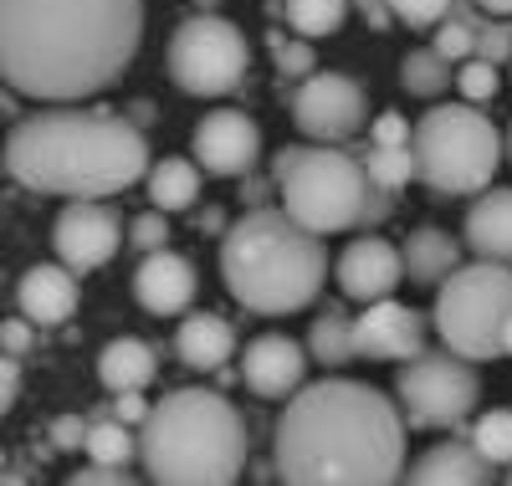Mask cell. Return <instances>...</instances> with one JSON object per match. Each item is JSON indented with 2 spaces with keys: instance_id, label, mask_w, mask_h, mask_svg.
<instances>
[{
  "instance_id": "obj_6",
  "label": "cell",
  "mask_w": 512,
  "mask_h": 486,
  "mask_svg": "<svg viewBox=\"0 0 512 486\" xmlns=\"http://www.w3.org/2000/svg\"><path fill=\"white\" fill-rule=\"evenodd\" d=\"M272 180L282 195V210L313 236H333V231H354L359 210L369 195V174L354 154H344V144H292L277 154Z\"/></svg>"
},
{
  "instance_id": "obj_2",
  "label": "cell",
  "mask_w": 512,
  "mask_h": 486,
  "mask_svg": "<svg viewBox=\"0 0 512 486\" xmlns=\"http://www.w3.org/2000/svg\"><path fill=\"white\" fill-rule=\"evenodd\" d=\"M277 476L292 486H384L405 476V415L359 379L297 384L272 430Z\"/></svg>"
},
{
  "instance_id": "obj_14",
  "label": "cell",
  "mask_w": 512,
  "mask_h": 486,
  "mask_svg": "<svg viewBox=\"0 0 512 486\" xmlns=\"http://www.w3.org/2000/svg\"><path fill=\"white\" fill-rule=\"evenodd\" d=\"M354 348L359 359H415V353L425 348V318L415 313V307L395 302V297H374L364 302V313L354 318Z\"/></svg>"
},
{
  "instance_id": "obj_44",
  "label": "cell",
  "mask_w": 512,
  "mask_h": 486,
  "mask_svg": "<svg viewBox=\"0 0 512 486\" xmlns=\"http://www.w3.org/2000/svg\"><path fill=\"white\" fill-rule=\"evenodd\" d=\"M446 16H451V21H461V26H472V31L487 21V11L477 6V0H451V11H446Z\"/></svg>"
},
{
  "instance_id": "obj_50",
  "label": "cell",
  "mask_w": 512,
  "mask_h": 486,
  "mask_svg": "<svg viewBox=\"0 0 512 486\" xmlns=\"http://www.w3.org/2000/svg\"><path fill=\"white\" fill-rule=\"evenodd\" d=\"M507 67H512V62H507Z\"/></svg>"
},
{
  "instance_id": "obj_12",
  "label": "cell",
  "mask_w": 512,
  "mask_h": 486,
  "mask_svg": "<svg viewBox=\"0 0 512 486\" xmlns=\"http://www.w3.org/2000/svg\"><path fill=\"white\" fill-rule=\"evenodd\" d=\"M52 246H57V261L62 267H72L77 277L82 272H98L108 267V261L118 256L123 246V226H118V215L98 200H77L57 215V226H52Z\"/></svg>"
},
{
  "instance_id": "obj_23",
  "label": "cell",
  "mask_w": 512,
  "mask_h": 486,
  "mask_svg": "<svg viewBox=\"0 0 512 486\" xmlns=\"http://www.w3.org/2000/svg\"><path fill=\"white\" fill-rule=\"evenodd\" d=\"M154 374H159V359L144 338H113L98 359V379L113 394L118 389H144V384H154Z\"/></svg>"
},
{
  "instance_id": "obj_9",
  "label": "cell",
  "mask_w": 512,
  "mask_h": 486,
  "mask_svg": "<svg viewBox=\"0 0 512 486\" xmlns=\"http://www.w3.org/2000/svg\"><path fill=\"white\" fill-rule=\"evenodd\" d=\"M395 394H400V415L410 430H456L482 405V379L472 359H461V353L420 348L395 374Z\"/></svg>"
},
{
  "instance_id": "obj_40",
  "label": "cell",
  "mask_w": 512,
  "mask_h": 486,
  "mask_svg": "<svg viewBox=\"0 0 512 486\" xmlns=\"http://www.w3.org/2000/svg\"><path fill=\"white\" fill-rule=\"evenodd\" d=\"M149 405H144V389H118V405H113V420L123 425H144Z\"/></svg>"
},
{
  "instance_id": "obj_34",
  "label": "cell",
  "mask_w": 512,
  "mask_h": 486,
  "mask_svg": "<svg viewBox=\"0 0 512 486\" xmlns=\"http://www.w3.org/2000/svg\"><path fill=\"white\" fill-rule=\"evenodd\" d=\"M472 47H477V31L472 26H461V21H436V36H431V52H441L451 67L456 62H466V57H472Z\"/></svg>"
},
{
  "instance_id": "obj_26",
  "label": "cell",
  "mask_w": 512,
  "mask_h": 486,
  "mask_svg": "<svg viewBox=\"0 0 512 486\" xmlns=\"http://www.w3.org/2000/svg\"><path fill=\"white\" fill-rule=\"evenodd\" d=\"M82 451H88V461H108V466H128L139 456V435L134 425L123 420H88V435H82Z\"/></svg>"
},
{
  "instance_id": "obj_18",
  "label": "cell",
  "mask_w": 512,
  "mask_h": 486,
  "mask_svg": "<svg viewBox=\"0 0 512 486\" xmlns=\"http://www.w3.org/2000/svg\"><path fill=\"white\" fill-rule=\"evenodd\" d=\"M461 246L477 261H502L512 267V190H477V205H466Z\"/></svg>"
},
{
  "instance_id": "obj_5",
  "label": "cell",
  "mask_w": 512,
  "mask_h": 486,
  "mask_svg": "<svg viewBox=\"0 0 512 486\" xmlns=\"http://www.w3.org/2000/svg\"><path fill=\"white\" fill-rule=\"evenodd\" d=\"M246 451V420L216 389L164 394L139 425V461L149 481L226 486L246 471Z\"/></svg>"
},
{
  "instance_id": "obj_33",
  "label": "cell",
  "mask_w": 512,
  "mask_h": 486,
  "mask_svg": "<svg viewBox=\"0 0 512 486\" xmlns=\"http://www.w3.org/2000/svg\"><path fill=\"white\" fill-rule=\"evenodd\" d=\"M472 57H482V62H492V67L512 62V21H507V16H487V21L477 26Z\"/></svg>"
},
{
  "instance_id": "obj_21",
  "label": "cell",
  "mask_w": 512,
  "mask_h": 486,
  "mask_svg": "<svg viewBox=\"0 0 512 486\" xmlns=\"http://www.w3.org/2000/svg\"><path fill=\"white\" fill-rule=\"evenodd\" d=\"M175 353L185 369H221L236 353V328L216 313H190L175 328Z\"/></svg>"
},
{
  "instance_id": "obj_28",
  "label": "cell",
  "mask_w": 512,
  "mask_h": 486,
  "mask_svg": "<svg viewBox=\"0 0 512 486\" xmlns=\"http://www.w3.org/2000/svg\"><path fill=\"white\" fill-rule=\"evenodd\" d=\"M400 87L415 93V98H441L451 87V62L441 52H431V47H420V52H410L400 62Z\"/></svg>"
},
{
  "instance_id": "obj_4",
  "label": "cell",
  "mask_w": 512,
  "mask_h": 486,
  "mask_svg": "<svg viewBox=\"0 0 512 486\" xmlns=\"http://www.w3.org/2000/svg\"><path fill=\"white\" fill-rule=\"evenodd\" d=\"M221 277L246 313L287 318L318 302L328 251L323 236L303 231L287 210H246L221 241Z\"/></svg>"
},
{
  "instance_id": "obj_35",
  "label": "cell",
  "mask_w": 512,
  "mask_h": 486,
  "mask_svg": "<svg viewBox=\"0 0 512 486\" xmlns=\"http://www.w3.org/2000/svg\"><path fill=\"white\" fill-rule=\"evenodd\" d=\"M128 246H134V251H159V246H169V215H164V210L134 215V220H128Z\"/></svg>"
},
{
  "instance_id": "obj_24",
  "label": "cell",
  "mask_w": 512,
  "mask_h": 486,
  "mask_svg": "<svg viewBox=\"0 0 512 486\" xmlns=\"http://www.w3.org/2000/svg\"><path fill=\"white\" fill-rule=\"evenodd\" d=\"M144 180H149V205L164 210V215L190 210V205L200 200V164H195V159H180V154L154 159Z\"/></svg>"
},
{
  "instance_id": "obj_38",
  "label": "cell",
  "mask_w": 512,
  "mask_h": 486,
  "mask_svg": "<svg viewBox=\"0 0 512 486\" xmlns=\"http://www.w3.org/2000/svg\"><path fill=\"white\" fill-rule=\"evenodd\" d=\"M82 435H88V420H82V415H62L52 425V446L57 451H82Z\"/></svg>"
},
{
  "instance_id": "obj_41",
  "label": "cell",
  "mask_w": 512,
  "mask_h": 486,
  "mask_svg": "<svg viewBox=\"0 0 512 486\" xmlns=\"http://www.w3.org/2000/svg\"><path fill=\"white\" fill-rule=\"evenodd\" d=\"M374 144H410V123L400 113H379L374 118Z\"/></svg>"
},
{
  "instance_id": "obj_39",
  "label": "cell",
  "mask_w": 512,
  "mask_h": 486,
  "mask_svg": "<svg viewBox=\"0 0 512 486\" xmlns=\"http://www.w3.org/2000/svg\"><path fill=\"white\" fill-rule=\"evenodd\" d=\"M77 486H123L128 481V466H108V461H93V466H82L72 476Z\"/></svg>"
},
{
  "instance_id": "obj_31",
  "label": "cell",
  "mask_w": 512,
  "mask_h": 486,
  "mask_svg": "<svg viewBox=\"0 0 512 486\" xmlns=\"http://www.w3.org/2000/svg\"><path fill=\"white\" fill-rule=\"evenodd\" d=\"M451 87H456L466 103H492V98L502 93V67H492V62H482V57H466V62H456Z\"/></svg>"
},
{
  "instance_id": "obj_45",
  "label": "cell",
  "mask_w": 512,
  "mask_h": 486,
  "mask_svg": "<svg viewBox=\"0 0 512 486\" xmlns=\"http://www.w3.org/2000/svg\"><path fill=\"white\" fill-rule=\"evenodd\" d=\"M477 6H482L487 16H507V21H512V0H477Z\"/></svg>"
},
{
  "instance_id": "obj_43",
  "label": "cell",
  "mask_w": 512,
  "mask_h": 486,
  "mask_svg": "<svg viewBox=\"0 0 512 486\" xmlns=\"http://www.w3.org/2000/svg\"><path fill=\"white\" fill-rule=\"evenodd\" d=\"M349 6H359V16L374 26V31H384L395 16H390V0H349Z\"/></svg>"
},
{
  "instance_id": "obj_37",
  "label": "cell",
  "mask_w": 512,
  "mask_h": 486,
  "mask_svg": "<svg viewBox=\"0 0 512 486\" xmlns=\"http://www.w3.org/2000/svg\"><path fill=\"white\" fill-rule=\"evenodd\" d=\"M36 343V333H31V318H6L0 323V353H11V359H21V353Z\"/></svg>"
},
{
  "instance_id": "obj_29",
  "label": "cell",
  "mask_w": 512,
  "mask_h": 486,
  "mask_svg": "<svg viewBox=\"0 0 512 486\" xmlns=\"http://www.w3.org/2000/svg\"><path fill=\"white\" fill-rule=\"evenodd\" d=\"M282 11H287V26L297 36H333L338 26H344L349 16V0H282Z\"/></svg>"
},
{
  "instance_id": "obj_11",
  "label": "cell",
  "mask_w": 512,
  "mask_h": 486,
  "mask_svg": "<svg viewBox=\"0 0 512 486\" xmlns=\"http://www.w3.org/2000/svg\"><path fill=\"white\" fill-rule=\"evenodd\" d=\"M292 123L313 144H349L369 123L364 87L349 72H308L292 87Z\"/></svg>"
},
{
  "instance_id": "obj_1",
  "label": "cell",
  "mask_w": 512,
  "mask_h": 486,
  "mask_svg": "<svg viewBox=\"0 0 512 486\" xmlns=\"http://www.w3.org/2000/svg\"><path fill=\"white\" fill-rule=\"evenodd\" d=\"M144 0H0V82L36 103H82L128 72Z\"/></svg>"
},
{
  "instance_id": "obj_46",
  "label": "cell",
  "mask_w": 512,
  "mask_h": 486,
  "mask_svg": "<svg viewBox=\"0 0 512 486\" xmlns=\"http://www.w3.org/2000/svg\"><path fill=\"white\" fill-rule=\"evenodd\" d=\"M502 353L512 359V318H507V328H502Z\"/></svg>"
},
{
  "instance_id": "obj_25",
  "label": "cell",
  "mask_w": 512,
  "mask_h": 486,
  "mask_svg": "<svg viewBox=\"0 0 512 486\" xmlns=\"http://www.w3.org/2000/svg\"><path fill=\"white\" fill-rule=\"evenodd\" d=\"M308 353H313L323 369H349V364L359 359V348H354V323L338 313V307L318 313L313 328H308Z\"/></svg>"
},
{
  "instance_id": "obj_47",
  "label": "cell",
  "mask_w": 512,
  "mask_h": 486,
  "mask_svg": "<svg viewBox=\"0 0 512 486\" xmlns=\"http://www.w3.org/2000/svg\"><path fill=\"white\" fill-rule=\"evenodd\" d=\"M502 154H507V164H512V123H507V139H502Z\"/></svg>"
},
{
  "instance_id": "obj_36",
  "label": "cell",
  "mask_w": 512,
  "mask_h": 486,
  "mask_svg": "<svg viewBox=\"0 0 512 486\" xmlns=\"http://www.w3.org/2000/svg\"><path fill=\"white\" fill-rule=\"evenodd\" d=\"M446 11H451V0H390V16L405 26H436L446 21Z\"/></svg>"
},
{
  "instance_id": "obj_48",
  "label": "cell",
  "mask_w": 512,
  "mask_h": 486,
  "mask_svg": "<svg viewBox=\"0 0 512 486\" xmlns=\"http://www.w3.org/2000/svg\"><path fill=\"white\" fill-rule=\"evenodd\" d=\"M195 6H200V11H216V6H221V0H195Z\"/></svg>"
},
{
  "instance_id": "obj_32",
  "label": "cell",
  "mask_w": 512,
  "mask_h": 486,
  "mask_svg": "<svg viewBox=\"0 0 512 486\" xmlns=\"http://www.w3.org/2000/svg\"><path fill=\"white\" fill-rule=\"evenodd\" d=\"M272 41V62L287 82H303L308 72H318V52L313 41H287V36H267Z\"/></svg>"
},
{
  "instance_id": "obj_3",
  "label": "cell",
  "mask_w": 512,
  "mask_h": 486,
  "mask_svg": "<svg viewBox=\"0 0 512 486\" xmlns=\"http://www.w3.org/2000/svg\"><path fill=\"white\" fill-rule=\"evenodd\" d=\"M149 139L128 118L47 103L6 139V169L26 190L67 200H108L149 174Z\"/></svg>"
},
{
  "instance_id": "obj_22",
  "label": "cell",
  "mask_w": 512,
  "mask_h": 486,
  "mask_svg": "<svg viewBox=\"0 0 512 486\" xmlns=\"http://www.w3.org/2000/svg\"><path fill=\"white\" fill-rule=\"evenodd\" d=\"M461 251H466V246H461L451 231L420 226V231H410V241H405L400 261H405L410 282H420V287H436L441 277H451V272L461 267Z\"/></svg>"
},
{
  "instance_id": "obj_27",
  "label": "cell",
  "mask_w": 512,
  "mask_h": 486,
  "mask_svg": "<svg viewBox=\"0 0 512 486\" xmlns=\"http://www.w3.org/2000/svg\"><path fill=\"white\" fill-rule=\"evenodd\" d=\"M477 446V456L492 466V471H502V466H512V410H482L477 420H472V435H466Z\"/></svg>"
},
{
  "instance_id": "obj_16",
  "label": "cell",
  "mask_w": 512,
  "mask_h": 486,
  "mask_svg": "<svg viewBox=\"0 0 512 486\" xmlns=\"http://www.w3.org/2000/svg\"><path fill=\"white\" fill-rule=\"evenodd\" d=\"M333 277H338V292L344 297L374 302V297H395V287L405 277V261L384 236H359L354 246H344Z\"/></svg>"
},
{
  "instance_id": "obj_42",
  "label": "cell",
  "mask_w": 512,
  "mask_h": 486,
  "mask_svg": "<svg viewBox=\"0 0 512 486\" xmlns=\"http://www.w3.org/2000/svg\"><path fill=\"white\" fill-rule=\"evenodd\" d=\"M16 394H21V369H16L11 353H0V415L16 405Z\"/></svg>"
},
{
  "instance_id": "obj_13",
  "label": "cell",
  "mask_w": 512,
  "mask_h": 486,
  "mask_svg": "<svg viewBox=\"0 0 512 486\" xmlns=\"http://www.w3.org/2000/svg\"><path fill=\"white\" fill-rule=\"evenodd\" d=\"M195 164L205 174H221V180H236V174H251L256 159H262V128H256L246 113L221 108V113H205L195 123Z\"/></svg>"
},
{
  "instance_id": "obj_10",
  "label": "cell",
  "mask_w": 512,
  "mask_h": 486,
  "mask_svg": "<svg viewBox=\"0 0 512 486\" xmlns=\"http://www.w3.org/2000/svg\"><path fill=\"white\" fill-rule=\"evenodd\" d=\"M251 47L236 21L200 11L169 36V82L190 98H226L246 82Z\"/></svg>"
},
{
  "instance_id": "obj_8",
  "label": "cell",
  "mask_w": 512,
  "mask_h": 486,
  "mask_svg": "<svg viewBox=\"0 0 512 486\" xmlns=\"http://www.w3.org/2000/svg\"><path fill=\"white\" fill-rule=\"evenodd\" d=\"M512 318V267L502 261H472L436 282L431 328L451 353L472 364L502 359V328Z\"/></svg>"
},
{
  "instance_id": "obj_17",
  "label": "cell",
  "mask_w": 512,
  "mask_h": 486,
  "mask_svg": "<svg viewBox=\"0 0 512 486\" xmlns=\"http://www.w3.org/2000/svg\"><path fill=\"white\" fill-rule=\"evenodd\" d=\"M195 292H200V277L180 251H164V246L144 251V267L134 272V297H139L144 313H154V318L190 313Z\"/></svg>"
},
{
  "instance_id": "obj_7",
  "label": "cell",
  "mask_w": 512,
  "mask_h": 486,
  "mask_svg": "<svg viewBox=\"0 0 512 486\" xmlns=\"http://www.w3.org/2000/svg\"><path fill=\"white\" fill-rule=\"evenodd\" d=\"M415 180L436 195H477L502 169V134L477 103H436L410 128Z\"/></svg>"
},
{
  "instance_id": "obj_30",
  "label": "cell",
  "mask_w": 512,
  "mask_h": 486,
  "mask_svg": "<svg viewBox=\"0 0 512 486\" xmlns=\"http://www.w3.org/2000/svg\"><path fill=\"white\" fill-rule=\"evenodd\" d=\"M364 174L379 185V190H405L415 180V154L410 144H369V154L359 159Z\"/></svg>"
},
{
  "instance_id": "obj_15",
  "label": "cell",
  "mask_w": 512,
  "mask_h": 486,
  "mask_svg": "<svg viewBox=\"0 0 512 486\" xmlns=\"http://www.w3.org/2000/svg\"><path fill=\"white\" fill-rule=\"evenodd\" d=\"M241 379H246L251 394H262V400H287V394L308 379V348L282 338V333L251 338L246 353H241Z\"/></svg>"
},
{
  "instance_id": "obj_20",
  "label": "cell",
  "mask_w": 512,
  "mask_h": 486,
  "mask_svg": "<svg viewBox=\"0 0 512 486\" xmlns=\"http://www.w3.org/2000/svg\"><path fill=\"white\" fill-rule=\"evenodd\" d=\"M497 471L477 456L472 440H441V446H431L415 466H410V481H425V486H487Z\"/></svg>"
},
{
  "instance_id": "obj_49",
  "label": "cell",
  "mask_w": 512,
  "mask_h": 486,
  "mask_svg": "<svg viewBox=\"0 0 512 486\" xmlns=\"http://www.w3.org/2000/svg\"><path fill=\"white\" fill-rule=\"evenodd\" d=\"M507 481H512V466H507Z\"/></svg>"
},
{
  "instance_id": "obj_19",
  "label": "cell",
  "mask_w": 512,
  "mask_h": 486,
  "mask_svg": "<svg viewBox=\"0 0 512 486\" xmlns=\"http://www.w3.org/2000/svg\"><path fill=\"white\" fill-rule=\"evenodd\" d=\"M16 302H21V318L52 328V323H67L77 313V272L72 267H31L16 287Z\"/></svg>"
}]
</instances>
